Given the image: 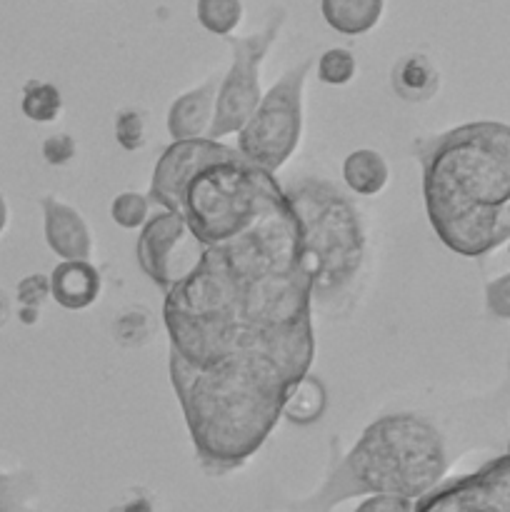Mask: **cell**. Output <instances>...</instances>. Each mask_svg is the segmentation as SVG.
I'll use <instances>...</instances> for the list:
<instances>
[{
	"label": "cell",
	"instance_id": "cell-24",
	"mask_svg": "<svg viewBox=\"0 0 510 512\" xmlns=\"http://www.w3.org/2000/svg\"><path fill=\"white\" fill-rule=\"evenodd\" d=\"M318 80L325 85H348L355 78L358 60L348 48H330L318 58Z\"/></svg>",
	"mask_w": 510,
	"mask_h": 512
},
{
	"label": "cell",
	"instance_id": "cell-23",
	"mask_svg": "<svg viewBox=\"0 0 510 512\" xmlns=\"http://www.w3.org/2000/svg\"><path fill=\"white\" fill-rule=\"evenodd\" d=\"M150 208H153V203H150L148 195L125 190V193L115 195V200L110 203V218L120 228L140 230L150 220Z\"/></svg>",
	"mask_w": 510,
	"mask_h": 512
},
{
	"label": "cell",
	"instance_id": "cell-30",
	"mask_svg": "<svg viewBox=\"0 0 510 512\" xmlns=\"http://www.w3.org/2000/svg\"><path fill=\"white\" fill-rule=\"evenodd\" d=\"M353 512H415V500L400 495H370Z\"/></svg>",
	"mask_w": 510,
	"mask_h": 512
},
{
	"label": "cell",
	"instance_id": "cell-3",
	"mask_svg": "<svg viewBox=\"0 0 510 512\" xmlns=\"http://www.w3.org/2000/svg\"><path fill=\"white\" fill-rule=\"evenodd\" d=\"M170 383L200 465L225 475L263 448L298 380L268 355L233 353L205 368L170 358Z\"/></svg>",
	"mask_w": 510,
	"mask_h": 512
},
{
	"label": "cell",
	"instance_id": "cell-29",
	"mask_svg": "<svg viewBox=\"0 0 510 512\" xmlns=\"http://www.w3.org/2000/svg\"><path fill=\"white\" fill-rule=\"evenodd\" d=\"M485 308L493 318L510 320V273L485 285Z\"/></svg>",
	"mask_w": 510,
	"mask_h": 512
},
{
	"label": "cell",
	"instance_id": "cell-13",
	"mask_svg": "<svg viewBox=\"0 0 510 512\" xmlns=\"http://www.w3.org/2000/svg\"><path fill=\"white\" fill-rule=\"evenodd\" d=\"M220 78L205 80L198 88L178 95L168 108V133L173 143L180 140H200L208 138V130L213 125L215 98H218Z\"/></svg>",
	"mask_w": 510,
	"mask_h": 512
},
{
	"label": "cell",
	"instance_id": "cell-15",
	"mask_svg": "<svg viewBox=\"0 0 510 512\" xmlns=\"http://www.w3.org/2000/svg\"><path fill=\"white\" fill-rule=\"evenodd\" d=\"M390 85L405 103H428L440 90V73L423 53H408L390 70Z\"/></svg>",
	"mask_w": 510,
	"mask_h": 512
},
{
	"label": "cell",
	"instance_id": "cell-21",
	"mask_svg": "<svg viewBox=\"0 0 510 512\" xmlns=\"http://www.w3.org/2000/svg\"><path fill=\"white\" fill-rule=\"evenodd\" d=\"M195 15L208 33L230 38L243 20V3L240 0H198Z\"/></svg>",
	"mask_w": 510,
	"mask_h": 512
},
{
	"label": "cell",
	"instance_id": "cell-14",
	"mask_svg": "<svg viewBox=\"0 0 510 512\" xmlns=\"http://www.w3.org/2000/svg\"><path fill=\"white\" fill-rule=\"evenodd\" d=\"M103 278L90 260H60L50 273V298L65 310H85L100 298Z\"/></svg>",
	"mask_w": 510,
	"mask_h": 512
},
{
	"label": "cell",
	"instance_id": "cell-28",
	"mask_svg": "<svg viewBox=\"0 0 510 512\" xmlns=\"http://www.w3.org/2000/svg\"><path fill=\"white\" fill-rule=\"evenodd\" d=\"M40 155L48 165L53 168H63V165H70L78 155V145H75V138L68 133H55L48 135L40 145Z\"/></svg>",
	"mask_w": 510,
	"mask_h": 512
},
{
	"label": "cell",
	"instance_id": "cell-34",
	"mask_svg": "<svg viewBox=\"0 0 510 512\" xmlns=\"http://www.w3.org/2000/svg\"><path fill=\"white\" fill-rule=\"evenodd\" d=\"M8 218H10L8 200H5V195L0 193V235H3L5 228H8Z\"/></svg>",
	"mask_w": 510,
	"mask_h": 512
},
{
	"label": "cell",
	"instance_id": "cell-22",
	"mask_svg": "<svg viewBox=\"0 0 510 512\" xmlns=\"http://www.w3.org/2000/svg\"><path fill=\"white\" fill-rule=\"evenodd\" d=\"M153 333H155L153 313H150L148 308H143V305H135V308L123 310L113 323L115 343H120L123 348H143V345L150 343Z\"/></svg>",
	"mask_w": 510,
	"mask_h": 512
},
{
	"label": "cell",
	"instance_id": "cell-31",
	"mask_svg": "<svg viewBox=\"0 0 510 512\" xmlns=\"http://www.w3.org/2000/svg\"><path fill=\"white\" fill-rule=\"evenodd\" d=\"M108 512H158L155 498L145 488H135L125 493L120 503H115Z\"/></svg>",
	"mask_w": 510,
	"mask_h": 512
},
{
	"label": "cell",
	"instance_id": "cell-5",
	"mask_svg": "<svg viewBox=\"0 0 510 512\" xmlns=\"http://www.w3.org/2000/svg\"><path fill=\"white\" fill-rule=\"evenodd\" d=\"M298 220L300 263L313 280V303L335 308L355 288L365 260V230L353 200L325 178L283 185Z\"/></svg>",
	"mask_w": 510,
	"mask_h": 512
},
{
	"label": "cell",
	"instance_id": "cell-7",
	"mask_svg": "<svg viewBox=\"0 0 510 512\" xmlns=\"http://www.w3.org/2000/svg\"><path fill=\"white\" fill-rule=\"evenodd\" d=\"M315 58L303 60L263 93L253 118L240 128L235 148L248 163L275 175L298 150L303 135V88Z\"/></svg>",
	"mask_w": 510,
	"mask_h": 512
},
{
	"label": "cell",
	"instance_id": "cell-9",
	"mask_svg": "<svg viewBox=\"0 0 510 512\" xmlns=\"http://www.w3.org/2000/svg\"><path fill=\"white\" fill-rule=\"evenodd\" d=\"M203 250L205 248L188 228L183 215L173 213V210H158L140 228L135 258H138L140 270L163 293H168L198 265Z\"/></svg>",
	"mask_w": 510,
	"mask_h": 512
},
{
	"label": "cell",
	"instance_id": "cell-18",
	"mask_svg": "<svg viewBox=\"0 0 510 512\" xmlns=\"http://www.w3.org/2000/svg\"><path fill=\"white\" fill-rule=\"evenodd\" d=\"M325 408H328V390L320 378L308 373L290 388L283 403V418L295 425H313L323 418Z\"/></svg>",
	"mask_w": 510,
	"mask_h": 512
},
{
	"label": "cell",
	"instance_id": "cell-1",
	"mask_svg": "<svg viewBox=\"0 0 510 512\" xmlns=\"http://www.w3.org/2000/svg\"><path fill=\"white\" fill-rule=\"evenodd\" d=\"M170 358L205 368L233 353H263L290 378L315 358L313 280L300 263L298 220L285 193L270 198L238 238L208 245L203 258L165 293Z\"/></svg>",
	"mask_w": 510,
	"mask_h": 512
},
{
	"label": "cell",
	"instance_id": "cell-27",
	"mask_svg": "<svg viewBox=\"0 0 510 512\" xmlns=\"http://www.w3.org/2000/svg\"><path fill=\"white\" fill-rule=\"evenodd\" d=\"M50 298V275L33 273L25 275L15 285V303L18 308H43L45 300Z\"/></svg>",
	"mask_w": 510,
	"mask_h": 512
},
{
	"label": "cell",
	"instance_id": "cell-35",
	"mask_svg": "<svg viewBox=\"0 0 510 512\" xmlns=\"http://www.w3.org/2000/svg\"><path fill=\"white\" fill-rule=\"evenodd\" d=\"M505 455H510V440H508V450H505Z\"/></svg>",
	"mask_w": 510,
	"mask_h": 512
},
{
	"label": "cell",
	"instance_id": "cell-16",
	"mask_svg": "<svg viewBox=\"0 0 510 512\" xmlns=\"http://www.w3.org/2000/svg\"><path fill=\"white\" fill-rule=\"evenodd\" d=\"M385 0H320L325 23L343 35H365L380 23Z\"/></svg>",
	"mask_w": 510,
	"mask_h": 512
},
{
	"label": "cell",
	"instance_id": "cell-6",
	"mask_svg": "<svg viewBox=\"0 0 510 512\" xmlns=\"http://www.w3.org/2000/svg\"><path fill=\"white\" fill-rule=\"evenodd\" d=\"M280 190L283 185L275 175L238 155L208 165L185 185L180 215L200 245L208 248L243 235Z\"/></svg>",
	"mask_w": 510,
	"mask_h": 512
},
{
	"label": "cell",
	"instance_id": "cell-2",
	"mask_svg": "<svg viewBox=\"0 0 510 512\" xmlns=\"http://www.w3.org/2000/svg\"><path fill=\"white\" fill-rule=\"evenodd\" d=\"M423 198L440 243L483 258L510 240V125L475 120L418 138Z\"/></svg>",
	"mask_w": 510,
	"mask_h": 512
},
{
	"label": "cell",
	"instance_id": "cell-33",
	"mask_svg": "<svg viewBox=\"0 0 510 512\" xmlns=\"http://www.w3.org/2000/svg\"><path fill=\"white\" fill-rule=\"evenodd\" d=\"M10 298H8V293H5L3 288H0V328H3L5 323H8L10 320Z\"/></svg>",
	"mask_w": 510,
	"mask_h": 512
},
{
	"label": "cell",
	"instance_id": "cell-32",
	"mask_svg": "<svg viewBox=\"0 0 510 512\" xmlns=\"http://www.w3.org/2000/svg\"><path fill=\"white\" fill-rule=\"evenodd\" d=\"M18 320L23 325H35L40 320V308H18Z\"/></svg>",
	"mask_w": 510,
	"mask_h": 512
},
{
	"label": "cell",
	"instance_id": "cell-8",
	"mask_svg": "<svg viewBox=\"0 0 510 512\" xmlns=\"http://www.w3.org/2000/svg\"><path fill=\"white\" fill-rule=\"evenodd\" d=\"M285 23V10L278 8L270 13V20L263 30L245 38H225L233 50V65L220 78L218 98H215L213 125L208 130L210 140H220L225 135H238L240 128L253 118L255 108L263 100L260 90V65L265 55L278 40L280 28Z\"/></svg>",
	"mask_w": 510,
	"mask_h": 512
},
{
	"label": "cell",
	"instance_id": "cell-10",
	"mask_svg": "<svg viewBox=\"0 0 510 512\" xmlns=\"http://www.w3.org/2000/svg\"><path fill=\"white\" fill-rule=\"evenodd\" d=\"M235 145H225L223 140H180L170 143L163 150L153 170L148 198L150 203L158 205L160 210H173L180 215V203H183L185 185L195 178L203 168L218 163V160L238 158Z\"/></svg>",
	"mask_w": 510,
	"mask_h": 512
},
{
	"label": "cell",
	"instance_id": "cell-25",
	"mask_svg": "<svg viewBox=\"0 0 510 512\" xmlns=\"http://www.w3.org/2000/svg\"><path fill=\"white\" fill-rule=\"evenodd\" d=\"M115 140L128 153H138L148 143V120L140 110L123 108L115 115Z\"/></svg>",
	"mask_w": 510,
	"mask_h": 512
},
{
	"label": "cell",
	"instance_id": "cell-36",
	"mask_svg": "<svg viewBox=\"0 0 510 512\" xmlns=\"http://www.w3.org/2000/svg\"><path fill=\"white\" fill-rule=\"evenodd\" d=\"M508 253H510V240H508Z\"/></svg>",
	"mask_w": 510,
	"mask_h": 512
},
{
	"label": "cell",
	"instance_id": "cell-12",
	"mask_svg": "<svg viewBox=\"0 0 510 512\" xmlns=\"http://www.w3.org/2000/svg\"><path fill=\"white\" fill-rule=\"evenodd\" d=\"M415 512H505L478 473L443 480L415 503Z\"/></svg>",
	"mask_w": 510,
	"mask_h": 512
},
{
	"label": "cell",
	"instance_id": "cell-20",
	"mask_svg": "<svg viewBox=\"0 0 510 512\" xmlns=\"http://www.w3.org/2000/svg\"><path fill=\"white\" fill-rule=\"evenodd\" d=\"M38 478L28 470L0 473V512H38Z\"/></svg>",
	"mask_w": 510,
	"mask_h": 512
},
{
	"label": "cell",
	"instance_id": "cell-17",
	"mask_svg": "<svg viewBox=\"0 0 510 512\" xmlns=\"http://www.w3.org/2000/svg\"><path fill=\"white\" fill-rule=\"evenodd\" d=\"M388 178V160L378 150L360 148L343 160V180L355 195H365V198L378 195L388 185Z\"/></svg>",
	"mask_w": 510,
	"mask_h": 512
},
{
	"label": "cell",
	"instance_id": "cell-26",
	"mask_svg": "<svg viewBox=\"0 0 510 512\" xmlns=\"http://www.w3.org/2000/svg\"><path fill=\"white\" fill-rule=\"evenodd\" d=\"M475 473L483 478V483L493 490L498 503L503 505L505 512H510V455H500V458L488 460L483 468Z\"/></svg>",
	"mask_w": 510,
	"mask_h": 512
},
{
	"label": "cell",
	"instance_id": "cell-4",
	"mask_svg": "<svg viewBox=\"0 0 510 512\" xmlns=\"http://www.w3.org/2000/svg\"><path fill=\"white\" fill-rule=\"evenodd\" d=\"M450 468L443 433L415 413L380 415L348 453L330 438V465L323 485L310 498L295 500L288 512H330L350 498L400 495L418 503L438 488Z\"/></svg>",
	"mask_w": 510,
	"mask_h": 512
},
{
	"label": "cell",
	"instance_id": "cell-19",
	"mask_svg": "<svg viewBox=\"0 0 510 512\" xmlns=\"http://www.w3.org/2000/svg\"><path fill=\"white\" fill-rule=\"evenodd\" d=\"M20 110L33 123H53L63 113V95L53 83L45 80H28L20 95Z\"/></svg>",
	"mask_w": 510,
	"mask_h": 512
},
{
	"label": "cell",
	"instance_id": "cell-11",
	"mask_svg": "<svg viewBox=\"0 0 510 512\" xmlns=\"http://www.w3.org/2000/svg\"><path fill=\"white\" fill-rule=\"evenodd\" d=\"M40 208H43V230L48 248L60 260H90L93 233L80 210L53 195L40 198Z\"/></svg>",
	"mask_w": 510,
	"mask_h": 512
}]
</instances>
